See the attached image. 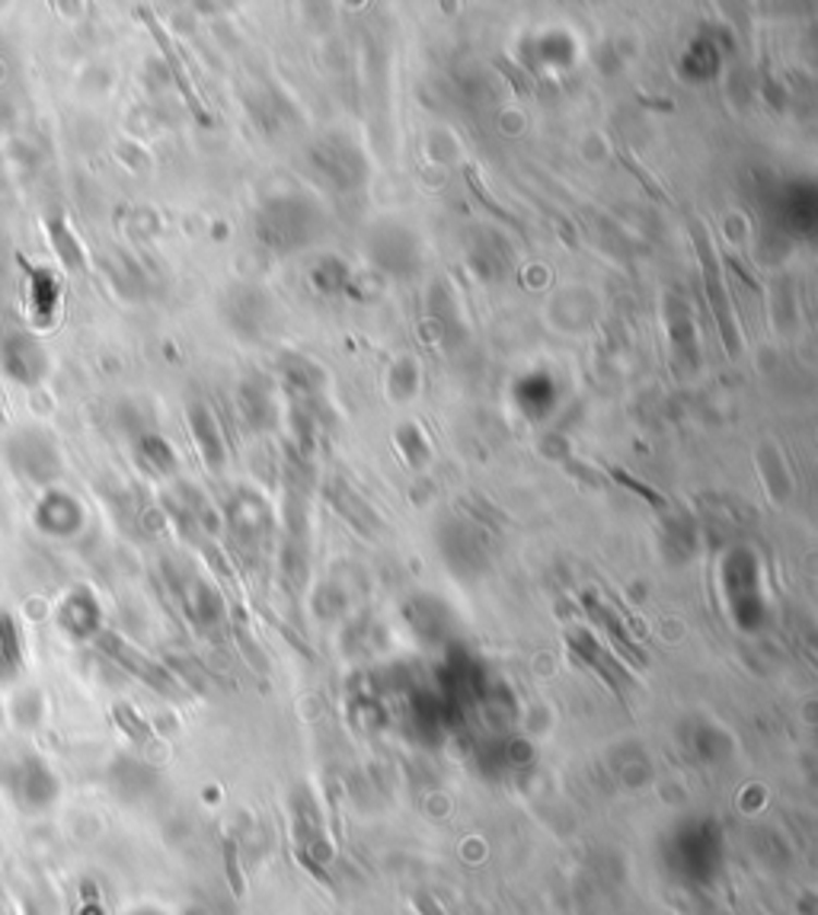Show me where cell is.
<instances>
[{
    "mask_svg": "<svg viewBox=\"0 0 818 915\" xmlns=\"http://www.w3.org/2000/svg\"><path fill=\"white\" fill-rule=\"evenodd\" d=\"M694 237H697V253H700V263H703V273H707V292H710V305H713V314L720 321V330L726 336L729 353H735V333H732V318H729V301H726V288H723V278H720V266L713 260V250L703 237V230L694 225Z\"/></svg>",
    "mask_w": 818,
    "mask_h": 915,
    "instance_id": "6da1fadb",
    "label": "cell"
},
{
    "mask_svg": "<svg viewBox=\"0 0 818 915\" xmlns=\"http://www.w3.org/2000/svg\"><path fill=\"white\" fill-rule=\"evenodd\" d=\"M147 23H151V20H147ZM151 29H154V36L160 39V48H164V55H167V58H170V64H173V78L180 81V87H182V96H185V103H189V106L195 109V116H199L202 122H208V112H205V109L199 106V99H195V93H192V87H189V81H185V71H182V61H180V58H177V55H173V46H170V39L164 36V29H160L157 23H151Z\"/></svg>",
    "mask_w": 818,
    "mask_h": 915,
    "instance_id": "7a4b0ae2",
    "label": "cell"
},
{
    "mask_svg": "<svg viewBox=\"0 0 818 915\" xmlns=\"http://www.w3.org/2000/svg\"><path fill=\"white\" fill-rule=\"evenodd\" d=\"M624 164H627V167L634 170V177H639V183L649 189V195H655V199H665V192L659 189V183H655V180H652V177H649V174H646V170L639 167V164L634 161V157H630V154H624Z\"/></svg>",
    "mask_w": 818,
    "mask_h": 915,
    "instance_id": "3957f363",
    "label": "cell"
},
{
    "mask_svg": "<svg viewBox=\"0 0 818 915\" xmlns=\"http://www.w3.org/2000/svg\"><path fill=\"white\" fill-rule=\"evenodd\" d=\"M225 858H228V877H230V883H233V893L240 896V893H243V880H240V868H237V848H233L230 842H228Z\"/></svg>",
    "mask_w": 818,
    "mask_h": 915,
    "instance_id": "277c9868",
    "label": "cell"
}]
</instances>
